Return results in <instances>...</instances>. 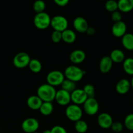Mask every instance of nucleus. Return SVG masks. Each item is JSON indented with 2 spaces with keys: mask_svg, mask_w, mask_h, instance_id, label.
Segmentation results:
<instances>
[{
  "mask_svg": "<svg viewBox=\"0 0 133 133\" xmlns=\"http://www.w3.org/2000/svg\"><path fill=\"white\" fill-rule=\"evenodd\" d=\"M65 114L69 120L75 122L82 119L83 112L79 105L75 104H70L66 107Z\"/></svg>",
  "mask_w": 133,
  "mask_h": 133,
  "instance_id": "3",
  "label": "nucleus"
},
{
  "mask_svg": "<svg viewBox=\"0 0 133 133\" xmlns=\"http://www.w3.org/2000/svg\"><path fill=\"white\" fill-rule=\"evenodd\" d=\"M51 19L50 16L45 12L37 13L35 16L33 23L35 27L40 30L46 29L50 26Z\"/></svg>",
  "mask_w": 133,
  "mask_h": 133,
  "instance_id": "4",
  "label": "nucleus"
},
{
  "mask_svg": "<svg viewBox=\"0 0 133 133\" xmlns=\"http://www.w3.org/2000/svg\"><path fill=\"white\" fill-rule=\"evenodd\" d=\"M39 122L35 118H28L23 121L22 123V129L26 133L37 132L39 128Z\"/></svg>",
  "mask_w": 133,
  "mask_h": 133,
  "instance_id": "9",
  "label": "nucleus"
},
{
  "mask_svg": "<svg viewBox=\"0 0 133 133\" xmlns=\"http://www.w3.org/2000/svg\"><path fill=\"white\" fill-rule=\"evenodd\" d=\"M74 128L78 133H85L88 129V125L85 121L80 119L75 122Z\"/></svg>",
  "mask_w": 133,
  "mask_h": 133,
  "instance_id": "25",
  "label": "nucleus"
},
{
  "mask_svg": "<svg viewBox=\"0 0 133 133\" xmlns=\"http://www.w3.org/2000/svg\"><path fill=\"white\" fill-rule=\"evenodd\" d=\"M130 83H131V88L133 89V77H132V79H131V81H130Z\"/></svg>",
  "mask_w": 133,
  "mask_h": 133,
  "instance_id": "39",
  "label": "nucleus"
},
{
  "mask_svg": "<svg viewBox=\"0 0 133 133\" xmlns=\"http://www.w3.org/2000/svg\"><path fill=\"white\" fill-rule=\"evenodd\" d=\"M65 79L64 73L59 70L49 71L46 76L47 83L53 87L61 86Z\"/></svg>",
  "mask_w": 133,
  "mask_h": 133,
  "instance_id": "5",
  "label": "nucleus"
},
{
  "mask_svg": "<svg viewBox=\"0 0 133 133\" xmlns=\"http://www.w3.org/2000/svg\"><path fill=\"white\" fill-rule=\"evenodd\" d=\"M83 105L84 112L88 116L96 115L99 109L98 101L94 97H88Z\"/></svg>",
  "mask_w": 133,
  "mask_h": 133,
  "instance_id": "7",
  "label": "nucleus"
},
{
  "mask_svg": "<svg viewBox=\"0 0 133 133\" xmlns=\"http://www.w3.org/2000/svg\"><path fill=\"white\" fill-rule=\"evenodd\" d=\"M56 90L55 88L50 84L45 83L40 85L37 89V96L43 102H52L55 100Z\"/></svg>",
  "mask_w": 133,
  "mask_h": 133,
  "instance_id": "1",
  "label": "nucleus"
},
{
  "mask_svg": "<svg viewBox=\"0 0 133 133\" xmlns=\"http://www.w3.org/2000/svg\"><path fill=\"white\" fill-rule=\"evenodd\" d=\"M97 123L101 128L107 129L110 128L113 123L112 117L107 112L101 113L97 117Z\"/></svg>",
  "mask_w": 133,
  "mask_h": 133,
  "instance_id": "13",
  "label": "nucleus"
},
{
  "mask_svg": "<svg viewBox=\"0 0 133 133\" xmlns=\"http://www.w3.org/2000/svg\"><path fill=\"white\" fill-rule=\"evenodd\" d=\"M33 10L35 12L40 13L44 12L45 9V3L43 0H36L33 3Z\"/></svg>",
  "mask_w": 133,
  "mask_h": 133,
  "instance_id": "28",
  "label": "nucleus"
},
{
  "mask_svg": "<svg viewBox=\"0 0 133 133\" xmlns=\"http://www.w3.org/2000/svg\"><path fill=\"white\" fill-rule=\"evenodd\" d=\"M33 133H39V132H33Z\"/></svg>",
  "mask_w": 133,
  "mask_h": 133,
  "instance_id": "40",
  "label": "nucleus"
},
{
  "mask_svg": "<svg viewBox=\"0 0 133 133\" xmlns=\"http://www.w3.org/2000/svg\"><path fill=\"white\" fill-rule=\"evenodd\" d=\"M105 9L110 12H113L118 10V1L116 0H107L105 5Z\"/></svg>",
  "mask_w": 133,
  "mask_h": 133,
  "instance_id": "29",
  "label": "nucleus"
},
{
  "mask_svg": "<svg viewBox=\"0 0 133 133\" xmlns=\"http://www.w3.org/2000/svg\"><path fill=\"white\" fill-rule=\"evenodd\" d=\"M42 133H51V130L46 129V130H45V131H43Z\"/></svg>",
  "mask_w": 133,
  "mask_h": 133,
  "instance_id": "38",
  "label": "nucleus"
},
{
  "mask_svg": "<svg viewBox=\"0 0 133 133\" xmlns=\"http://www.w3.org/2000/svg\"><path fill=\"white\" fill-rule=\"evenodd\" d=\"M122 44L125 49L129 51L133 50V34L126 33L122 37Z\"/></svg>",
  "mask_w": 133,
  "mask_h": 133,
  "instance_id": "22",
  "label": "nucleus"
},
{
  "mask_svg": "<svg viewBox=\"0 0 133 133\" xmlns=\"http://www.w3.org/2000/svg\"><path fill=\"white\" fill-rule=\"evenodd\" d=\"M118 7L121 12H129L133 10V0H118Z\"/></svg>",
  "mask_w": 133,
  "mask_h": 133,
  "instance_id": "19",
  "label": "nucleus"
},
{
  "mask_svg": "<svg viewBox=\"0 0 133 133\" xmlns=\"http://www.w3.org/2000/svg\"><path fill=\"white\" fill-rule=\"evenodd\" d=\"M28 67L32 72L35 73V74H38L41 71L42 69V65L40 61L33 58V59H31Z\"/></svg>",
  "mask_w": 133,
  "mask_h": 133,
  "instance_id": "24",
  "label": "nucleus"
},
{
  "mask_svg": "<svg viewBox=\"0 0 133 133\" xmlns=\"http://www.w3.org/2000/svg\"><path fill=\"white\" fill-rule=\"evenodd\" d=\"M53 109L54 107L52 102H43L39 109V111L42 115L48 116L53 113Z\"/></svg>",
  "mask_w": 133,
  "mask_h": 133,
  "instance_id": "23",
  "label": "nucleus"
},
{
  "mask_svg": "<svg viewBox=\"0 0 133 133\" xmlns=\"http://www.w3.org/2000/svg\"><path fill=\"white\" fill-rule=\"evenodd\" d=\"M64 75L66 79L77 83L82 80L85 75V71L76 65H70L65 69Z\"/></svg>",
  "mask_w": 133,
  "mask_h": 133,
  "instance_id": "2",
  "label": "nucleus"
},
{
  "mask_svg": "<svg viewBox=\"0 0 133 133\" xmlns=\"http://www.w3.org/2000/svg\"><path fill=\"white\" fill-rule=\"evenodd\" d=\"M109 57H110V59L112 60L113 63H122L125 59L123 51H122L121 49H115L112 51Z\"/></svg>",
  "mask_w": 133,
  "mask_h": 133,
  "instance_id": "21",
  "label": "nucleus"
},
{
  "mask_svg": "<svg viewBox=\"0 0 133 133\" xmlns=\"http://www.w3.org/2000/svg\"><path fill=\"white\" fill-rule=\"evenodd\" d=\"M86 33H87L88 36H93V35L96 33V30H95V29L94 28V27H88Z\"/></svg>",
  "mask_w": 133,
  "mask_h": 133,
  "instance_id": "37",
  "label": "nucleus"
},
{
  "mask_svg": "<svg viewBox=\"0 0 133 133\" xmlns=\"http://www.w3.org/2000/svg\"><path fill=\"white\" fill-rule=\"evenodd\" d=\"M110 128L115 133H119L123 131V125L119 122H113Z\"/></svg>",
  "mask_w": 133,
  "mask_h": 133,
  "instance_id": "32",
  "label": "nucleus"
},
{
  "mask_svg": "<svg viewBox=\"0 0 133 133\" xmlns=\"http://www.w3.org/2000/svg\"><path fill=\"white\" fill-rule=\"evenodd\" d=\"M61 86L62 89L67 91V92H68L70 94L77 88L76 83L73 82L71 81L68 80V79H64V81L63 83H62V84H61Z\"/></svg>",
  "mask_w": 133,
  "mask_h": 133,
  "instance_id": "27",
  "label": "nucleus"
},
{
  "mask_svg": "<svg viewBox=\"0 0 133 133\" xmlns=\"http://www.w3.org/2000/svg\"><path fill=\"white\" fill-rule=\"evenodd\" d=\"M131 88V83L128 79H120L116 85V90L119 94L124 95L128 93Z\"/></svg>",
  "mask_w": 133,
  "mask_h": 133,
  "instance_id": "17",
  "label": "nucleus"
},
{
  "mask_svg": "<svg viewBox=\"0 0 133 133\" xmlns=\"http://www.w3.org/2000/svg\"><path fill=\"white\" fill-rule=\"evenodd\" d=\"M50 25L54 31L62 32L68 27V21L64 16L56 15L51 19Z\"/></svg>",
  "mask_w": 133,
  "mask_h": 133,
  "instance_id": "6",
  "label": "nucleus"
},
{
  "mask_svg": "<svg viewBox=\"0 0 133 133\" xmlns=\"http://www.w3.org/2000/svg\"><path fill=\"white\" fill-rule=\"evenodd\" d=\"M51 40L54 43H59L62 40V32L59 31H54L51 34Z\"/></svg>",
  "mask_w": 133,
  "mask_h": 133,
  "instance_id": "33",
  "label": "nucleus"
},
{
  "mask_svg": "<svg viewBox=\"0 0 133 133\" xmlns=\"http://www.w3.org/2000/svg\"><path fill=\"white\" fill-rule=\"evenodd\" d=\"M132 103H133V97H132Z\"/></svg>",
  "mask_w": 133,
  "mask_h": 133,
  "instance_id": "41",
  "label": "nucleus"
},
{
  "mask_svg": "<svg viewBox=\"0 0 133 133\" xmlns=\"http://www.w3.org/2000/svg\"><path fill=\"white\" fill-rule=\"evenodd\" d=\"M31 57L25 52H19L13 58V64L16 68L23 69L28 66L31 61Z\"/></svg>",
  "mask_w": 133,
  "mask_h": 133,
  "instance_id": "8",
  "label": "nucleus"
},
{
  "mask_svg": "<svg viewBox=\"0 0 133 133\" xmlns=\"http://www.w3.org/2000/svg\"><path fill=\"white\" fill-rule=\"evenodd\" d=\"M55 100L61 106H68L71 102V95L68 92L61 88L56 92Z\"/></svg>",
  "mask_w": 133,
  "mask_h": 133,
  "instance_id": "10",
  "label": "nucleus"
},
{
  "mask_svg": "<svg viewBox=\"0 0 133 133\" xmlns=\"http://www.w3.org/2000/svg\"><path fill=\"white\" fill-rule=\"evenodd\" d=\"M76 38V33L73 30L67 29L62 32V40L66 44H73Z\"/></svg>",
  "mask_w": 133,
  "mask_h": 133,
  "instance_id": "20",
  "label": "nucleus"
},
{
  "mask_svg": "<svg viewBox=\"0 0 133 133\" xmlns=\"http://www.w3.org/2000/svg\"><path fill=\"white\" fill-rule=\"evenodd\" d=\"M71 101L74 104L77 105H83L88 97L84 93V90L81 88H76L71 94Z\"/></svg>",
  "mask_w": 133,
  "mask_h": 133,
  "instance_id": "11",
  "label": "nucleus"
},
{
  "mask_svg": "<svg viewBox=\"0 0 133 133\" xmlns=\"http://www.w3.org/2000/svg\"><path fill=\"white\" fill-rule=\"evenodd\" d=\"M70 61L74 65L81 64L86 58V53L81 49H75L73 51L70 55Z\"/></svg>",
  "mask_w": 133,
  "mask_h": 133,
  "instance_id": "15",
  "label": "nucleus"
},
{
  "mask_svg": "<svg viewBox=\"0 0 133 133\" xmlns=\"http://www.w3.org/2000/svg\"><path fill=\"white\" fill-rule=\"evenodd\" d=\"M84 93L88 97H94L95 96V88L92 84H86L83 88Z\"/></svg>",
  "mask_w": 133,
  "mask_h": 133,
  "instance_id": "31",
  "label": "nucleus"
},
{
  "mask_svg": "<svg viewBox=\"0 0 133 133\" xmlns=\"http://www.w3.org/2000/svg\"><path fill=\"white\" fill-rule=\"evenodd\" d=\"M51 133H68L64 127L61 125H55L51 129Z\"/></svg>",
  "mask_w": 133,
  "mask_h": 133,
  "instance_id": "35",
  "label": "nucleus"
},
{
  "mask_svg": "<svg viewBox=\"0 0 133 133\" xmlns=\"http://www.w3.org/2000/svg\"><path fill=\"white\" fill-rule=\"evenodd\" d=\"M124 126L129 131H133V114H129L125 118Z\"/></svg>",
  "mask_w": 133,
  "mask_h": 133,
  "instance_id": "30",
  "label": "nucleus"
},
{
  "mask_svg": "<svg viewBox=\"0 0 133 133\" xmlns=\"http://www.w3.org/2000/svg\"><path fill=\"white\" fill-rule=\"evenodd\" d=\"M73 26L74 29L80 33H85L89 27L87 19L82 16H77L74 19Z\"/></svg>",
  "mask_w": 133,
  "mask_h": 133,
  "instance_id": "12",
  "label": "nucleus"
},
{
  "mask_svg": "<svg viewBox=\"0 0 133 133\" xmlns=\"http://www.w3.org/2000/svg\"><path fill=\"white\" fill-rule=\"evenodd\" d=\"M113 62L109 56H105L100 60L99 68L102 74H108L112 68Z\"/></svg>",
  "mask_w": 133,
  "mask_h": 133,
  "instance_id": "16",
  "label": "nucleus"
},
{
  "mask_svg": "<svg viewBox=\"0 0 133 133\" xmlns=\"http://www.w3.org/2000/svg\"><path fill=\"white\" fill-rule=\"evenodd\" d=\"M111 19H112V21H114V23L115 22H120L122 21V15L121 12H119V10H116V11H114L113 12H112L111 14Z\"/></svg>",
  "mask_w": 133,
  "mask_h": 133,
  "instance_id": "34",
  "label": "nucleus"
},
{
  "mask_svg": "<svg viewBox=\"0 0 133 133\" xmlns=\"http://www.w3.org/2000/svg\"><path fill=\"white\" fill-rule=\"evenodd\" d=\"M43 101L37 95L29 96L27 99V105L32 110H39Z\"/></svg>",
  "mask_w": 133,
  "mask_h": 133,
  "instance_id": "18",
  "label": "nucleus"
},
{
  "mask_svg": "<svg viewBox=\"0 0 133 133\" xmlns=\"http://www.w3.org/2000/svg\"><path fill=\"white\" fill-rule=\"evenodd\" d=\"M69 1L70 0H53V1H54L56 5L61 6V7H64V6H66L68 4Z\"/></svg>",
  "mask_w": 133,
  "mask_h": 133,
  "instance_id": "36",
  "label": "nucleus"
},
{
  "mask_svg": "<svg viewBox=\"0 0 133 133\" xmlns=\"http://www.w3.org/2000/svg\"><path fill=\"white\" fill-rule=\"evenodd\" d=\"M127 25L123 21L115 22L112 27V33L116 38H122L127 33Z\"/></svg>",
  "mask_w": 133,
  "mask_h": 133,
  "instance_id": "14",
  "label": "nucleus"
},
{
  "mask_svg": "<svg viewBox=\"0 0 133 133\" xmlns=\"http://www.w3.org/2000/svg\"><path fill=\"white\" fill-rule=\"evenodd\" d=\"M123 68L125 72L133 76V58H127L123 62Z\"/></svg>",
  "mask_w": 133,
  "mask_h": 133,
  "instance_id": "26",
  "label": "nucleus"
}]
</instances>
